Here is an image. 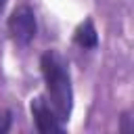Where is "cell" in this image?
I'll return each mask as SVG.
<instances>
[{"mask_svg":"<svg viewBox=\"0 0 134 134\" xmlns=\"http://www.w3.org/2000/svg\"><path fill=\"white\" fill-rule=\"evenodd\" d=\"M48 100L57 113V117L65 124L71 117L73 111V88H71V75L67 61L57 50H46L40 59Z\"/></svg>","mask_w":134,"mask_h":134,"instance_id":"1","label":"cell"},{"mask_svg":"<svg viewBox=\"0 0 134 134\" xmlns=\"http://www.w3.org/2000/svg\"><path fill=\"white\" fill-rule=\"evenodd\" d=\"M119 130L124 134H134V111H126L119 117Z\"/></svg>","mask_w":134,"mask_h":134,"instance_id":"5","label":"cell"},{"mask_svg":"<svg viewBox=\"0 0 134 134\" xmlns=\"http://www.w3.org/2000/svg\"><path fill=\"white\" fill-rule=\"evenodd\" d=\"M31 117L36 121V128L42 132V134H52V132H63V121L57 117L52 105L42 98V96H36L31 98Z\"/></svg>","mask_w":134,"mask_h":134,"instance_id":"3","label":"cell"},{"mask_svg":"<svg viewBox=\"0 0 134 134\" xmlns=\"http://www.w3.org/2000/svg\"><path fill=\"white\" fill-rule=\"evenodd\" d=\"M73 42L80 46V48H96V44H98V34H96V27H94V23H92V19H86V21H82L77 27H75V31H73Z\"/></svg>","mask_w":134,"mask_h":134,"instance_id":"4","label":"cell"},{"mask_svg":"<svg viewBox=\"0 0 134 134\" xmlns=\"http://www.w3.org/2000/svg\"><path fill=\"white\" fill-rule=\"evenodd\" d=\"M8 34L10 38L21 44V46H27L36 34H38V23H36V13L31 6L27 4H19L10 17H8Z\"/></svg>","mask_w":134,"mask_h":134,"instance_id":"2","label":"cell"},{"mask_svg":"<svg viewBox=\"0 0 134 134\" xmlns=\"http://www.w3.org/2000/svg\"><path fill=\"white\" fill-rule=\"evenodd\" d=\"M4 6H6V0H0V10H2Z\"/></svg>","mask_w":134,"mask_h":134,"instance_id":"7","label":"cell"},{"mask_svg":"<svg viewBox=\"0 0 134 134\" xmlns=\"http://www.w3.org/2000/svg\"><path fill=\"white\" fill-rule=\"evenodd\" d=\"M10 124H13V113L6 111V109H0V134L8 132L10 130Z\"/></svg>","mask_w":134,"mask_h":134,"instance_id":"6","label":"cell"}]
</instances>
